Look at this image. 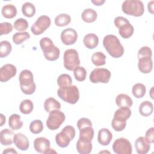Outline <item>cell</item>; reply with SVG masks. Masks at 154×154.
<instances>
[{
  "label": "cell",
  "instance_id": "13",
  "mask_svg": "<svg viewBox=\"0 0 154 154\" xmlns=\"http://www.w3.org/2000/svg\"><path fill=\"white\" fill-rule=\"evenodd\" d=\"M78 34L74 29L68 28L64 29L61 33V40L65 45H72L76 43Z\"/></svg>",
  "mask_w": 154,
  "mask_h": 154
},
{
  "label": "cell",
  "instance_id": "23",
  "mask_svg": "<svg viewBox=\"0 0 154 154\" xmlns=\"http://www.w3.org/2000/svg\"><path fill=\"white\" fill-rule=\"evenodd\" d=\"M131 116V110L129 107H120L114 112L113 119L121 122H126Z\"/></svg>",
  "mask_w": 154,
  "mask_h": 154
},
{
  "label": "cell",
  "instance_id": "12",
  "mask_svg": "<svg viewBox=\"0 0 154 154\" xmlns=\"http://www.w3.org/2000/svg\"><path fill=\"white\" fill-rule=\"evenodd\" d=\"M112 150L117 154H131L132 147L130 141L125 138H119L112 144Z\"/></svg>",
  "mask_w": 154,
  "mask_h": 154
},
{
  "label": "cell",
  "instance_id": "33",
  "mask_svg": "<svg viewBox=\"0 0 154 154\" xmlns=\"http://www.w3.org/2000/svg\"><path fill=\"white\" fill-rule=\"evenodd\" d=\"M34 108L32 102L30 99H25L21 102L19 105V110L23 114H30Z\"/></svg>",
  "mask_w": 154,
  "mask_h": 154
},
{
  "label": "cell",
  "instance_id": "22",
  "mask_svg": "<svg viewBox=\"0 0 154 154\" xmlns=\"http://www.w3.org/2000/svg\"><path fill=\"white\" fill-rule=\"evenodd\" d=\"M83 43L87 48L93 49L97 46L99 44V38L96 34L94 33H89L84 36Z\"/></svg>",
  "mask_w": 154,
  "mask_h": 154
},
{
  "label": "cell",
  "instance_id": "6",
  "mask_svg": "<svg viewBox=\"0 0 154 154\" xmlns=\"http://www.w3.org/2000/svg\"><path fill=\"white\" fill-rule=\"evenodd\" d=\"M76 131L75 128L70 125L65 126L60 132L55 136V141L57 144L60 147H66L70 144V142L75 138Z\"/></svg>",
  "mask_w": 154,
  "mask_h": 154
},
{
  "label": "cell",
  "instance_id": "30",
  "mask_svg": "<svg viewBox=\"0 0 154 154\" xmlns=\"http://www.w3.org/2000/svg\"><path fill=\"white\" fill-rule=\"evenodd\" d=\"M54 22L57 26H65L70 23L71 17L66 13L60 14L55 17Z\"/></svg>",
  "mask_w": 154,
  "mask_h": 154
},
{
  "label": "cell",
  "instance_id": "5",
  "mask_svg": "<svg viewBox=\"0 0 154 154\" xmlns=\"http://www.w3.org/2000/svg\"><path fill=\"white\" fill-rule=\"evenodd\" d=\"M122 10L127 15L140 17L144 14V7L141 1L126 0L123 2Z\"/></svg>",
  "mask_w": 154,
  "mask_h": 154
},
{
  "label": "cell",
  "instance_id": "51",
  "mask_svg": "<svg viewBox=\"0 0 154 154\" xmlns=\"http://www.w3.org/2000/svg\"><path fill=\"white\" fill-rule=\"evenodd\" d=\"M57 153V152L55 151L54 150H53L52 149H51V148H49L47 151L45 153Z\"/></svg>",
  "mask_w": 154,
  "mask_h": 154
},
{
  "label": "cell",
  "instance_id": "11",
  "mask_svg": "<svg viewBox=\"0 0 154 154\" xmlns=\"http://www.w3.org/2000/svg\"><path fill=\"white\" fill-rule=\"evenodd\" d=\"M51 20L49 16L42 15L31 27V31L33 34L38 35L43 34L51 25Z\"/></svg>",
  "mask_w": 154,
  "mask_h": 154
},
{
  "label": "cell",
  "instance_id": "19",
  "mask_svg": "<svg viewBox=\"0 0 154 154\" xmlns=\"http://www.w3.org/2000/svg\"><path fill=\"white\" fill-rule=\"evenodd\" d=\"M112 139V134L107 128H102L98 132L97 141L102 146H108Z\"/></svg>",
  "mask_w": 154,
  "mask_h": 154
},
{
  "label": "cell",
  "instance_id": "46",
  "mask_svg": "<svg viewBox=\"0 0 154 154\" xmlns=\"http://www.w3.org/2000/svg\"><path fill=\"white\" fill-rule=\"evenodd\" d=\"M145 138L150 144L154 143V128H149L146 132Z\"/></svg>",
  "mask_w": 154,
  "mask_h": 154
},
{
  "label": "cell",
  "instance_id": "41",
  "mask_svg": "<svg viewBox=\"0 0 154 154\" xmlns=\"http://www.w3.org/2000/svg\"><path fill=\"white\" fill-rule=\"evenodd\" d=\"M13 26L16 30L24 32V31L28 28V23L26 19L23 18H19L14 21Z\"/></svg>",
  "mask_w": 154,
  "mask_h": 154
},
{
  "label": "cell",
  "instance_id": "34",
  "mask_svg": "<svg viewBox=\"0 0 154 154\" xmlns=\"http://www.w3.org/2000/svg\"><path fill=\"white\" fill-rule=\"evenodd\" d=\"M22 12L26 17H31L35 13V7L32 3L26 2L22 6Z\"/></svg>",
  "mask_w": 154,
  "mask_h": 154
},
{
  "label": "cell",
  "instance_id": "43",
  "mask_svg": "<svg viewBox=\"0 0 154 154\" xmlns=\"http://www.w3.org/2000/svg\"><path fill=\"white\" fill-rule=\"evenodd\" d=\"M13 31V26L9 22H2L0 23V35L8 34Z\"/></svg>",
  "mask_w": 154,
  "mask_h": 154
},
{
  "label": "cell",
  "instance_id": "49",
  "mask_svg": "<svg viewBox=\"0 0 154 154\" xmlns=\"http://www.w3.org/2000/svg\"><path fill=\"white\" fill-rule=\"evenodd\" d=\"M91 2L93 4H94L95 5H97V6H100V5H102L103 3H105V1H100V0H99V1H91Z\"/></svg>",
  "mask_w": 154,
  "mask_h": 154
},
{
  "label": "cell",
  "instance_id": "27",
  "mask_svg": "<svg viewBox=\"0 0 154 154\" xmlns=\"http://www.w3.org/2000/svg\"><path fill=\"white\" fill-rule=\"evenodd\" d=\"M153 111V103L148 100L143 102L139 106V112L143 117L150 116Z\"/></svg>",
  "mask_w": 154,
  "mask_h": 154
},
{
  "label": "cell",
  "instance_id": "4",
  "mask_svg": "<svg viewBox=\"0 0 154 154\" xmlns=\"http://www.w3.org/2000/svg\"><path fill=\"white\" fill-rule=\"evenodd\" d=\"M57 94L63 101L70 104H75L79 99V89L75 85L60 87Z\"/></svg>",
  "mask_w": 154,
  "mask_h": 154
},
{
  "label": "cell",
  "instance_id": "44",
  "mask_svg": "<svg viewBox=\"0 0 154 154\" xmlns=\"http://www.w3.org/2000/svg\"><path fill=\"white\" fill-rule=\"evenodd\" d=\"M152 51L148 46H143L138 51V58L144 57H149L152 58Z\"/></svg>",
  "mask_w": 154,
  "mask_h": 154
},
{
  "label": "cell",
  "instance_id": "48",
  "mask_svg": "<svg viewBox=\"0 0 154 154\" xmlns=\"http://www.w3.org/2000/svg\"><path fill=\"white\" fill-rule=\"evenodd\" d=\"M147 8H148V11L151 14H153V1H151L148 3Z\"/></svg>",
  "mask_w": 154,
  "mask_h": 154
},
{
  "label": "cell",
  "instance_id": "10",
  "mask_svg": "<svg viewBox=\"0 0 154 154\" xmlns=\"http://www.w3.org/2000/svg\"><path fill=\"white\" fill-rule=\"evenodd\" d=\"M111 73L109 70L105 68H96L91 72L89 78L94 84L108 83L110 79Z\"/></svg>",
  "mask_w": 154,
  "mask_h": 154
},
{
  "label": "cell",
  "instance_id": "50",
  "mask_svg": "<svg viewBox=\"0 0 154 154\" xmlns=\"http://www.w3.org/2000/svg\"><path fill=\"white\" fill-rule=\"evenodd\" d=\"M0 119H1V124H0V126H2L4 125V124L5 123V117L4 116L3 114H0Z\"/></svg>",
  "mask_w": 154,
  "mask_h": 154
},
{
  "label": "cell",
  "instance_id": "24",
  "mask_svg": "<svg viewBox=\"0 0 154 154\" xmlns=\"http://www.w3.org/2000/svg\"><path fill=\"white\" fill-rule=\"evenodd\" d=\"M116 103L120 107H131L133 104L132 99L130 96L126 94H119L116 96Z\"/></svg>",
  "mask_w": 154,
  "mask_h": 154
},
{
  "label": "cell",
  "instance_id": "15",
  "mask_svg": "<svg viewBox=\"0 0 154 154\" xmlns=\"http://www.w3.org/2000/svg\"><path fill=\"white\" fill-rule=\"evenodd\" d=\"M76 150L78 153L81 154H88L91 152L93 146L91 140L79 137L76 143Z\"/></svg>",
  "mask_w": 154,
  "mask_h": 154
},
{
  "label": "cell",
  "instance_id": "7",
  "mask_svg": "<svg viewBox=\"0 0 154 154\" xmlns=\"http://www.w3.org/2000/svg\"><path fill=\"white\" fill-rule=\"evenodd\" d=\"M114 25L119 28V33L123 38H128L134 34V26L129 21L122 16H117L114 20Z\"/></svg>",
  "mask_w": 154,
  "mask_h": 154
},
{
  "label": "cell",
  "instance_id": "40",
  "mask_svg": "<svg viewBox=\"0 0 154 154\" xmlns=\"http://www.w3.org/2000/svg\"><path fill=\"white\" fill-rule=\"evenodd\" d=\"M94 131L92 126H87L79 129V137L85 138L92 140L94 137Z\"/></svg>",
  "mask_w": 154,
  "mask_h": 154
},
{
  "label": "cell",
  "instance_id": "18",
  "mask_svg": "<svg viewBox=\"0 0 154 154\" xmlns=\"http://www.w3.org/2000/svg\"><path fill=\"white\" fill-rule=\"evenodd\" d=\"M50 146L49 140L45 137L36 138L34 141V149L38 153H45L47 150L50 148Z\"/></svg>",
  "mask_w": 154,
  "mask_h": 154
},
{
  "label": "cell",
  "instance_id": "8",
  "mask_svg": "<svg viewBox=\"0 0 154 154\" xmlns=\"http://www.w3.org/2000/svg\"><path fill=\"white\" fill-rule=\"evenodd\" d=\"M63 64L66 69L72 71L79 66L80 60L78 52L74 49L66 50L63 55Z\"/></svg>",
  "mask_w": 154,
  "mask_h": 154
},
{
  "label": "cell",
  "instance_id": "16",
  "mask_svg": "<svg viewBox=\"0 0 154 154\" xmlns=\"http://www.w3.org/2000/svg\"><path fill=\"white\" fill-rule=\"evenodd\" d=\"M138 59V67L143 73H149L153 69V61L151 57H144Z\"/></svg>",
  "mask_w": 154,
  "mask_h": 154
},
{
  "label": "cell",
  "instance_id": "17",
  "mask_svg": "<svg viewBox=\"0 0 154 154\" xmlns=\"http://www.w3.org/2000/svg\"><path fill=\"white\" fill-rule=\"evenodd\" d=\"M13 141L15 146L22 151L28 150L29 146V142L27 137L22 133H17L14 134Z\"/></svg>",
  "mask_w": 154,
  "mask_h": 154
},
{
  "label": "cell",
  "instance_id": "45",
  "mask_svg": "<svg viewBox=\"0 0 154 154\" xmlns=\"http://www.w3.org/2000/svg\"><path fill=\"white\" fill-rule=\"evenodd\" d=\"M77 126L79 129L87 127V126H92V123L91 120L89 119L82 117L79 119V120L77 122Z\"/></svg>",
  "mask_w": 154,
  "mask_h": 154
},
{
  "label": "cell",
  "instance_id": "1",
  "mask_svg": "<svg viewBox=\"0 0 154 154\" xmlns=\"http://www.w3.org/2000/svg\"><path fill=\"white\" fill-rule=\"evenodd\" d=\"M103 45L107 52L113 58H118L124 54V48L118 37L112 34H108L103 39Z\"/></svg>",
  "mask_w": 154,
  "mask_h": 154
},
{
  "label": "cell",
  "instance_id": "32",
  "mask_svg": "<svg viewBox=\"0 0 154 154\" xmlns=\"http://www.w3.org/2000/svg\"><path fill=\"white\" fill-rule=\"evenodd\" d=\"M106 55L102 52H96L91 57V61L96 66H101L106 63Z\"/></svg>",
  "mask_w": 154,
  "mask_h": 154
},
{
  "label": "cell",
  "instance_id": "36",
  "mask_svg": "<svg viewBox=\"0 0 154 154\" xmlns=\"http://www.w3.org/2000/svg\"><path fill=\"white\" fill-rule=\"evenodd\" d=\"M30 34L26 32H16L12 37L13 42L16 45H20L23 42L25 41L26 40L29 38Z\"/></svg>",
  "mask_w": 154,
  "mask_h": 154
},
{
  "label": "cell",
  "instance_id": "9",
  "mask_svg": "<svg viewBox=\"0 0 154 154\" xmlns=\"http://www.w3.org/2000/svg\"><path fill=\"white\" fill-rule=\"evenodd\" d=\"M66 116L64 112L60 110H54L49 112V115L46 120V126L50 130H56L58 129L64 123Z\"/></svg>",
  "mask_w": 154,
  "mask_h": 154
},
{
  "label": "cell",
  "instance_id": "29",
  "mask_svg": "<svg viewBox=\"0 0 154 154\" xmlns=\"http://www.w3.org/2000/svg\"><path fill=\"white\" fill-rule=\"evenodd\" d=\"M97 14L96 11L92 8L85 9L82 14L81 17L83 21L87 23H91L97 19Z\"/></svg>",
  "mask_w": 154,
  "mask_h": 154
},
{
  "label": "cell",
  "instance_id": "28",
  "mask_svg": "<svg viewBox=\"0 0 154 154\" xmlns=\"http://www.w3.org/2000/svg\"><path fill=\"white\" fill-rule=\"evenodd\" d=\"M1 14L5 18L12 19L17 14V8L13 4L5 5L2 8Z\"/></svg>",
  "mask_w": 154,
  "mask_h": 154
},
{
  "label": "cell",
  "instance_id": "2",
  "mask_svg": "<svg viewBox=\"0 0 154 154\" xmlns=\"http://www.w3.org/2000/svg\"><path fill=\"white\" fill-rule=\"evenodd\" d=\"M40 46L42 50L45 58L48 61L57 60L60 54V51L58 47L54 45L52 40L49 37H43L40 40Z\"/></svg>",
  "mask_w": 154,
  "mask_h": 154
},
{
  "label": "cell",
  "instance_id": "21",
  "mask_svg": "<svg viewBox=\"0 0 154 154\" xmlns=\"http://www.w3.org/2000/svg\"><path fill=\"white\" fill-rule=\"evenodd\" d=\"M14 132L9 129H4L0 132V141L3 146H9L14 143Z\"/></svg>",
  "mask_w": 154,
  "mask_h": 154
},
{
  "label": "cell",
  "instance_id": "20",
  "mask_svg": "<svg viewBox=\"0 0 154 154\" xmlns=\"http://www.w3.org/2000/svg\"><path fill=\"white\" fill-rule=\"evenodd\" d=\"M135 147L138 153L146 154L149 151L150 146L145 137H140L135 141Z\"/></svg>",
  "mask_w": 154,
  "mask_h": 154
},
{
  "label": "cell",
  "instance_id": "39",
  "mask_svg": "<svg viewBox=\"0 0 154 154\" xmlns=\"http://www.w3.org/2000/svg\"><path fill=\"white\" fill-rule=\"evenodd\" d=\"M73 71V75L76 80L81 82L85 79L87 76V70L84 67L82 66H78L75 68Z\"/></svg>",
  "mask_w": 154,
  "mask_h": 154
},
{
  "label": "cell",
  "instance_id": "47",
  "mask_svg": "<svg viewBox=\"0 0 154 154\" xmlns=\"http://www.w3.org/2000/svg\"><path fill=\"white\" fill-rule=\"evenodd\" d=\"M2 153H17V152L13 148H7L3 151Z\"/></svg>",
  "mask_w": 154,
  "mask_h": 154
},
{
  "label": "cell",
  "instance_id": "35",
  "mask_svg": "<svg viewBox=\"0 0 154 154\" xmlns=\"http://www.w3.org/2000/svg\"><path fill=\"white\" fill-rule=\"evenodd\" d=\"M0 57H6L10 54L12 50V46L11 43L7 40L1 41L0 42Z\"/></svg>",
  "mask_w": 154,
  "mask_h": 154
},
{
  "label": "cell",
  "instance_id": "38",
  "mask_svg": "<svg viewBox=\"0 0 154 154\" xmlns=\"http://www.w3.org/2000/svg\"><path fill=\"white\" fill-rule=\"evenodd\" d=\"M29 130L34 134H38L43 130V125L40 120H34L29 125Z\"/></svg>",
  "mask_w": 154,
  "mask_h": 154
},
{
  "label": "cell",
  "instance_id": "42",
  "mask_svg": "<svg viewBox=\"0 0 154 154\" xmlns=\"http://www.w3.org/2000/svg\"><path fill=\"white\" fill-rule=\"evenodd\" d=\"M126 126V122H121L112 119L111 122L112 128L117 132L122 131L125 129Z\"/></svg>",
  "mask_w": 154,
  "mask_h": 154
},
{
  "label": "cell",
  "instance_id": "3",
  "mask_svg": "<svg viewBox=\"0 0 154 154\" xmlns=\"http://www.w3.org/2000/svg\"><path fill=\"white\" fill-rule=\"evenodd\" d=\"M19 81L20 89L24 94L30 95L34 93L36 85L34 82L33 74L30 70H23L19 75Z\"/></svg>",
  "mask_w": 154,
  "mask_h": 154
},
{
  "label": "cell",
  "instance_id": "26",
  "mask_svg": "<svg viewBox=\"0 0 154 154\" xmlns=\"http://www.w3.org/2000/svg\"><path fill=\"white\" fill-rule=\"evenodd\" d=\"M20 116L17 114H11L8 119V126L13 130H18L20 129L23 125L21 120Z\"/></svg>",
  "mask_w": 154,
  "mask_h": 154
},
{
  "label": "cell",
  "instance_id": "31",
  "mask_svg": "<svg viewBox=\"0 0 154 154\" xmlns=\"http://www.w3.org/2000/svg\"><path fill=\"white\" fill-rule=\"evenodd\" d=\"M146 86L142 83H137L133 85L132 88V93L136 98H142L146 94Z\"/></svg>",
  "mask_w": 154,
  "mask_h": 154
},
{
  "label": "cell",
  "instance_id": "14",
  "mask_svg": "<svg viewBox=\"0 0 154 154\" xmlns=\"http://www.w3.org/2000/svg\"><path fill=\"white\" fill-rule=\"evenodd\" d=\"M17 73L16 67L11 64H6L0 69V81L5 82L14 77Z\"/></svg>",
  "mask_w": 154,
  "mask_h": 154
},
{
  "label": "cell",
  "instance_id": "25",
  "mask_svg": "<svg viewBox=\"0 0 154 154\" xmlns=\"http://www.w3.org/2000/svg\"><path fill=\"white\" fill-rule=\"evenodd\" d=\"M44 108L47 112H50L54 110H60L61 103L55 98L49 97L45 101Z\"/></svg>",
  "mask_w": 154,
  "mask_h": 154
},
{
  "label": "cell",
  "instance_id": "37",
  "mask_svg": "<svg viewBox=\"0 0 154 154\" xmlns=\"http://www.w3.org/2000/svg\"><path fill=\"white\" fill-rule=\"evenodd\" d=\"M72 79L71 76L66 73H63L59 75L57 78V84L60 87H66L72 85Z\"/></svg>",
  "mask_w": 154,
  "mask_h": 154
}]
</instances>
